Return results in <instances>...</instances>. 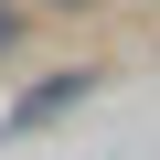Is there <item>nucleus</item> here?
<instances>
[{
  "mask_svg": "<svg viewBox=\"0 0 160 160\" xmlns=\"http://www.w3.org/2000/svg\"><path fill=\"white\" fill-rule=\"evenodd\" d=\"M0 43H22V11H0Z\"/></svg>",
  "mask_w": 160,
  "mask_h": 160,
  "instance_id": "obj_2",
  "label": "nucleus"
},
{
  "mask_svg": "<svg viewBox=\"0 0 160 160\" xmlns=\"http://www.w3.org/2000/svg\"><path fill=\"white\" fill-rule=\"evenodd\" d=\"M53 11H86V0H53Z\"/></svg>",
  "mask_w": 160,
  "mask_h": 160,
  "instance_id": "obj_3",
  "label": "nucleus"
},
{
  "mask_svg": "<svg viewBox=\"0 0 160 160\" xmlns=\"http://www.w3.org/2000/svg\"><path fill=\"white\" fill-rule=\"evenodd\" d=\"M75 96H86V75H53V86H43V96H32V107H22V128H43V118H64V107H75Z\"/></svg>",
  "mask_w": 160,
  "mask_h": 160,
  "instance_id": "obj_1",
  "label": "nucleus"
}]
</instances>
